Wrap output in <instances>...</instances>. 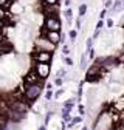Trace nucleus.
Here are the masks:
<instances>
[{"instance_id": "nucleus-1", "label": "nucleus", "mask_w": 124, "mask_h": 130, "mask_svg": "<svg viewBox=\"0 0 124 130\" xmlns=\"http://www.w3.org/2000/svg\"><path fill=\"white\" fill-rule=\"evenodd\" d=\"M40 91H42V82L40 84H33V85H26L25 87V98L28 101H34L40 96Z\"/></svg>"}, {"instance_id": "nucleus-2", "label": "nucleus", "mask_w": 124, "mask_h": 130, "mask_svg": "<svg viewBox=\"0 0 124 130\" xmlns=\"http://www.w3.org/2000/svg\"><path fill=\"white\" fill-rule=\"evenodd\" d=\"M36 46H37V50H43V51H51L56 48V45L48 39V37H40L36 40Z\"/></svg>"}, {"instance_id": "nucleus-3", "label": "nucleus", "mask_w": 124, "mask_h": 130, "mask_svg": "<svg viewBox=\"0 0 124 130\" xmlns=\"http://www.w3.org/2000/svg\"><path fill=\"white\" fill-rule=\"evenodd\" d=\"M45 28L46 31H60V20L57 15H48L45 20Z\"/></svg>"}, {"instance_id": "nucleus-4", "label": "nucleus", "mask_w": 124, "mask_h": 130, "mask_svg": "<svg viewBox=\"0 0 124 130\" xmlns=\"http://www.w3.org/2000/svg\"><path fill=\"white\" fill-rule=\"evenodd\" d=\"M50 62H37V65H36V73L42 77V79H45V77H48V74H50Z\"/></svg>"}, {"instance_id": "nucleus-5", "label": "nucleus", "mask_w": 124, "mask_h": 130, "mask_svg": "<svg viewBox=\"0 0 124 130\" xmlns=\"http://www.w3.org/2000/svg\"><path fill=\"white\" fill-rule=\"evenodd\" d=\"M99 71H101V67L98 63L90 67L87 70V80L88 82H96V80H99Z\"/></svg>"}, {"instance_id": "nucleus-6", "label": "nucleus", "mask_w": 124, "mask_h": 130, "mask_svg": "<svg viewBox=\"0 0 124 130\" xmlns=\"http://www.w3.org/2000/svg\"><path fill=\"white\" fill-rule=\"evenodd\" d=\"M110 124H112V118L104 113V115L99 116V119H98V122H96V128H98V130H108Z\"/></svg>"}, {"instance_id": "nucleus-7", "label": "nucleus", "mask_w": 124, "mask_h": 130, "mask_svg": "<svg viewBox=\"0 0 124 130\" xmlns=\"http://www.w3.org/2000/svg\"><path fill=\"white\" fill-rule=\"evenodd\" d=\"M9 108L11 110H16V111H19V113H26V110H28V104H25L23 101H12V102H9Z\"/></svg>"}, {"instance_id": "nucleus-8", "label": "nucleus", "mask_w": 124, "mask_h": 130, "mask_svg": "<svg viewBox=\"0 0 124 130\" xmlns=\"http://www.w3.org/2000/svg\"><path fill=\"white\" fill-rule=\"evenodd\" d=\"M40 76L36 73V70L34 71H31V73H28L26 76H25V87L26 85H33V84H40Z\"/></svg>"}, {"instance_id": "nucleus-9", "label": "nucleus", "mask_w": 124, "mask_h": 130, "mask_svg": "<svg viewBox=\"0 0 124 130\" xmlns=\"http://www.w3.org/2000/svg\"><path fill=\"white\" fill-rule=\"evenodd\" d=\"M34 59H36V62H50L51 60V51L37 50L34 53Z\"/></svg>"}, {"instance_id": "nucleus-10", "label": "nucleus", "mask_w": 124, "mask_h": 130, "mask_svg": "<svg viewBox=\"0 0 124 130\" xmlns=\"http://www.w3.org/2000/svg\"><path fill=\"white\" fill-rule=\"evenodd\" d=\"M46 37H48L54 45H57L62 40V36L59 34V31H46Z\"/></svg>"}, {"instance_id": "nucleus-11", "label": "nucleus", "mask_w": 124, "mask_h": 130, "mask_svg": "<svg viewBox=\"0 0 124 130\" xmlns=\"http://www.w3.org/2000/svg\"><path fill=\"white\" fill-rule=\"evenodd\" d=\"M43 12L46 14V17H48V15H56V14H57V6H56V5H46V3H45Z\"/></svg>"}, {"instance_id": "nucleus-12", "label": "nucleus", "mask_w": 124, "mask_h": 130, "mask_svg": "<svg viewBox=\"0 0 124 130\" xmlns=\"http://www.w3.org/2000/svg\"><path fill=\"white\" fill-rule=\"evenodd\" d=\"M122 8H124V0H115V5H113L112 11L116 12V11H121Z\"/></svg>"}, {"instance_id": "nucleus-13", "label": "nucleus", "mask_w": 124, "mask_h": 130, "mask_svg": "<svg viewBox=\"0 0 124 130\" xmlns=\"http://www.w3.org/2000/svg\"><path fill=\"white\" fill-rule=\"evenodd\" d=\"M6 122H8V118H6V115H5V113H0V128L6 127Z\"/></svg>"}, {"instance_id": "nucleus-14", "label": "nucleus", "mask_w": 124, "mask_h": 130, "mask_svg": "<svg viewBox=\"0 0 124 130\" xmlns=\"http://www.w3.org/2000/svg\"><path fill=\"white\" fill-rule=\"evenodd\" d=\"M64 15H65V17H67V22L70 23L71 22V15H73V12H71V9L68 8V9H65V12H64Z\"/></svg>"}, {"instance_id": "nucleus-15", "label": "nucleus", "mask_w": 124, "mask_h": 130, "mask_svg": "<svg viewBox=\"0 0 124 130\" xmlns=\"http://www.w3.org/2000/svg\"><path fill=\"white\" fill-rule=\"evenodd\" d=\"M122 108H124V99H119V101L116 102V105H115V110L119 111V110H122Z\"/></svg>"}, {"instance_id": "nucleus-16", "label": "nucleus", "mask_w": 124, "mask_h": 130, "mask_svg": "<svg viewBox=\"0 0 124 130\" xmlns=\"http://www.w3.org/2000/svg\"><path fill=\"white\" fill-rule=\"evenodd\" d=\"M73 102H74V99H68V101L65 102V107H64V108L70 111V110H71V107H73Z\"/></svg>"}, {"instance_id": "nucleus-17", "label": "nucleus", "mask_w": 124, "mask_h": 130, "mask_svg": "<svg viewBox=\"0 0 124 130\" xmlns=\"http://www.w3.org/2000/svg\"><path fill=\"white\" fill-rule=\"evenodd\" d=\"M85 12H87V5H81V6H79V15L82 17Z\"/></svg>"}, {"instance_id": "nucleus-18", "label": "nucleus", "mask_w": 124, "mask_h": 130, "mask_svg": "<svg viewBox=\"0 0 124 130\" xmlns=\"http://www.w3.org/2000/svg\"><path fill=\"white\" fill-rule=\"evenodd\" d=\"M6 17V11L3 9V6H0V20H3Z\"/></svg>"}, {"instance_id": "nucleus-19", "label": "nucleus", "mask_w": 124, "mask_h": 130, "mask_svg": "<svg viewBox=\"0 0 124 130\" xmlns=\"http://www.w3.org/2000/svg\"><path fill=\"white\" fill-rule=\"evenodd\" d=\"M115 130H124V122H118L115 125Z\"/></svg>"}, {"instance_id": "nucleus-20", "label": "nucleus", "mask_w": 124, "mask_h": 130, "mask_svg": "<svg viewBox=\"0 0 124 130\" xmlns=\"http://www.w3.org/2000/svg\"><path fill=\"white\" fill-rule=\"evenodd\" d=\"M45 98H46V99H48V101H50V99H51V98H53V91H51L50 88H48V91H46V94H45Z\"/></svg>"}, {"instance_id": "nucleus-21", "label": "nucleus", "mask_w": 124, "mask_h": 130, "mask_svg": "<svg viewBox=\"0 0 124 130\" xmlns=\"http://www.w3.org/2000/svg\"><path fill=\"white\" fill-rule=\"evenodd\" d=\"M0 6H3V8H8V0H0Z\"/></svg>"}, {"instance_id": "nucleus-22", "label": "nucleus", "mask_w": 124, "mask_h": 130, "mask_svg": "<svg viewBox=\"0 0 124 130\" xmlns=\"http://www.w3.org/2000/svg\"><path fill=\"white\" fill-rule=\"evenodd\" d=\"M46 5H57V0H45Z\"/></svg>"}, {"instance_id": "nucleus-23", "label": "nucleus", "mask_w": 124, "mask_h": 130, "mask_svg": "<svg viewBox=\"0 0 124 130\" xmlns=\"http://www.w3.org/2000/svg\"><path fill=\"white\" fill-rule=\"evenodd\" d=\"M76 36H78V32H76V31H70V39H71V40H74Z\"/></svg>"}, {"instance_id": "nucleus-24", "label": "nucleus", "mask_w": 124, "mask_h": 130, "mask_svg": "<svg viewBox=\"0 0 124 130\" xmlns=\"http://www.w3.org/2000/svg\"><path fill=\"white\" fill-rule=\"evenodd\" d=\"M62 53H64V54H68V53H70V50H68V46H67V45L62 46Z\"/></svg>"}, {"instance_id": "nucleus-25", "label": "nucleus", "mask_w": 124, "mask_h": 130, "mask_svg": "<svg viewBox=\"0 0 124 130\" xmlns=\"http://www.w3.org/2000/svg\"><path fill=\"white\" fill-rule=\"evenodd\" d=\"M112 0H105V8H112Z\"/></svg>"}, {"instance_id": "nucleus-26", "label": "nucleus", "mask_w": 124, "mask_h": 130, "mask_svg": "<svg viewBox=\"0 0 124 130\" xmlns=\"http://www.w3.org/2000/svg\"><path fill=\"white\" fill-rule=\"evenodd\" d=\"M62 82H64V79H60V77H57L54 84H56V85H62Z\"/></svg>"}, {"instance_id": "nucleus-27", "label": "nucleus", "mask_w": 124, "mask_h": 130, "mask_svg": "<svg viewBox=\"0 0 124 130\" xmlns=\"http://www.w3.org/2000/svg\"><path fill=\"white\" fill-rule=\"evenodd\" d=\"M102 26H104V23H102V20H99V22H98V25H96V29H101Z\"/></svg>"}, {"instance_id": "nucleus-28", "label": "nucleus", "mask_w": 124, "mask_h": 130, "mask_svg": "<svg viewBox=\"0 0 124 130\" xmlns=\"http://www.w3.org/2000/svg\"><path fill=\"white\" fill-rule=\"evenodd\" d=\"M65 63H67V65H73V60H71L70 57H65Z\"/></svg>"}, {"instance_id": "nucleus-29", "label": "nucleus", "mask_w": 124, "mask_h": 130, "mask_svg": "<svg viewBox=\"0 0 124 130\" xmlns=\"http://www.w3.org/2000/svg\"><path fill=\"white\" fill-rule=\"evenodd\" d=\"M64 74H65V71H64V70H59V71H57V77H62Z\"/></svg>"}, {"instance_id": "nucleus-30", "label": "nucleus", "mask_w": 124, "mask_h": 130, "mask_svg": "<svg viewBox=\"0 0 124 130\" xmlns=\"http://www.w3.org/2000/svg\"><path fill=\"white\" fill-rule=\"evenodd\" d=\"M5 29V26H3V20H0V34H2V31Z\"/></svg>"}, {"instance_id": "nucleus-31", "label": "nucleus", "mask_w": 124, "mask_h": 130, "mask_svg": "<svg viewBox=\"0 0 124 130\" xmlns=\"http://www.w3.org/2000/svg\"><path fill=\"white\" fill-rule=\"evenodd\" d=\"M91 42H93L91 39H88V40H87V48H88V50H90V48H91Z\"/></svg>"}, {"instance_id": "nucleus-32", "label": "nucleus", "mask_w": 124, "mask_h": 130, "mask_svg": "<svg viewBox=\"0 0 124 130\" xmlns=\"http://www.w3.org/2000/svg\"><path fill=\"white\" fill-rule=\"evenodd\" d=\"M107 26H113V20L108 19V20H107Z\"/></svg>"}, {"instance_id": "nucleus-33", "label": "nucleus", "mask_w": 124, "mask_h": 130, "mask_svg": "<svg viewBox=\"0 0 124 130\" xmlns=\"http://www.w3.org/2000/svg\"><path fill=\"white\" fill-rule=\"evenodd\" d=\"M62 93H64V90H59V91H56V98H57V96H60Z\"/></svg>"}, {"instance_id": "nucleus-34", "label": "nucleus", "mask_w": 124, "mask_h": 130, "mask_svg": "<svg viewBox=\"0 0 124 130\" xmlns=\"http://www.w3.org/2000/svg\"><path fill=\"white\" fill-rule=\"evenodd\" d=\"M76 26H78V28L81 26V19H78V20H76Z\"/></svg>"}, {"instance_id": "nucleus-35", "label": "nucleus", "mask_w": 124, "mask_h": 130, "mask_svg": "<svg viewBox=\"0 0 124 130\" xmlns=\"http://www.w3.org/2000/svg\"><path fill=\"white\" fill-rule=\"evenodd\" d=\"M104 17H105V9H104V11H101V19H104Z\"/></svg>"}, {"instance_id": "nucleus-36", "label": "nucleus", "mask_w": 124, "mask_h": 130, "mask_svg": "<svg viewBox=\"0 0 124 130\" xmlns=\"http://www.w3.org/2000/svg\"><path fill=\"white\" fill-rule=\"evenodd\" d=\"M3 42H5V40H3V36L0 34V43H3Z\"/></svg>"}, {"instance_id": "nucleus-37", "label": "nucleus", "mask_w": 124, "mask_h": 130, "mask_svg": "<svg viewBox=\"0 0 124 130\" xmlns=\"http://www.w3.org/2000/svg\"><path fill=\"white\" fill-rule=\"evenodd\" d=\"M119 59H121V60H122V62H124V54H122V56H121V57H119Z\"/></svg>"}, {"instance_id": "nucleus-38", "label": "nucleus", "mask_w": 124, "mask_h": 130, "mask_svg": "<svg viewBox=\"0 0 124 130\" xmlns=\"http://www.w3.org/2000/svg\"><path fill=\"white\" fill-rule=\"evenodd\" d=\"M39 130H45V127H40V128H39Z\"/></svg>"}, {"instance_id": "nucleus-39", "label": "nucleus", "mask_w": 124, "mask_h": 130, "mask_svg": "<svg viewBox=\"0 0 124 130\" xmlns=\"http://www.w3.org/2000/svg\"><path fill=\"white\" fill-rule=\"evenodd\" d=\"M122 19H124V17H122Z\"/></svg>"}]
</instances>
